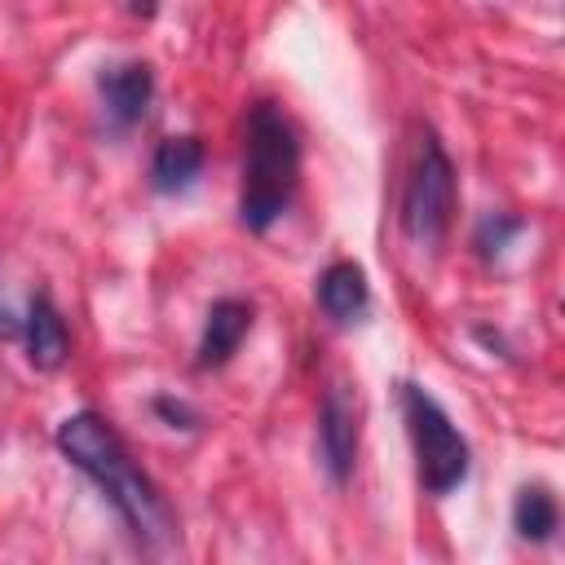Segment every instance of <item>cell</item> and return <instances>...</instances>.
Wrapping results in <instances>:
<instances>
[{
  "label": "cell",
  "mask_w": 565,
  "mask_h": 565,
  "mask_svg": "<svg viewBox=\"0 0 565 565\" xmlns=\"http://www.w3.org/2000/svg\"><path fill=\"white\" fill-rule=\"evenodd\" d=\"M0 331H13V322H4V313H0Z\"/></svg>",
  "instance_id": "obj_13"
},
{
  "label": "cell",
  "mask_w": 565,
  "mask_h": 565,
  "mask_svg": "<svg viewBox=\"0 0 565 565\" xmlns=\"http://www.w3.org/2000/svg\"><path fill=\"white\" fill-rule=\"evenodd\" d=\"M300 181V141L282 106L256 102L247 110V141H243V181H238V221L252 234H265L296 194Z\"/></svg>",
  "instance_id": "obj_2"
},
{
  "label": "cell",
  "mask_w": 565,
  "mask_h": 565,
  "mask_svg": "<svg viewBox=\"0 0 565 565\" xmlns=\"http://www.w3.org/2000/svg\"><path fill=\"white\" fill-rule=\"evenodd\" d=\"M402 411H406V428H411V441H415V463H419L424 490L428 494H450L455 486H463L468 441L459 437L450 415L437 406V397H428L419 384H402Z\"/></svg>",
  "instance_id": "obj_3"
},
{
  "label": "cell",
  "mask_w": 565,
  "mask_h": 565,
  "mask_svg": "<svg viewBox=\"0 0 565 565\" xmlns=\"http://www.w3.org/2000/svg\"><path fill=\"white\" fill-rule=\"evenodd\" d=\"M22 340H26V362L35 371H57L71 353V335H66V322L57 313V305L40 291L26 309V322H22Z\"/></svg>",
  "instance_id": "obj_8"
},
{
  "label": "cell",
  "mask_w": 565,
  "mask_h": 565,
  "mask_svg": "<svg viewBox=\"0 0 565 565\" xmlns=\"http://www.w3.org/2000/svg\"><path fill=\"white\" fill-rule=\"evenodd\" d=\"M154 411H159L172 428H194V424H199V415H194L185 402H177V397H154Z\"/></svg>",
  "instance_id": "obj_12"
},
{
  "label": "cell",
  "mask_w": 565,
  "mask_h": 565,
  "mask_svg": "<svg viewBox=\"0 0 565 565\" xmlns=\"http://www.w3.org/2000/svg\"><path fill=\"white\" fill-rule=\"evenodd\" d=\"M556 521H561V512H556L552 490H543V486H525V490L516 494V503H512V525H516L521 539H530V543H547V539L556 534Z\"/></svg>",
  "instance_id": "obj_11"
},
{
  "label": "cell",
  "mask_w": 565,
  "mask_h": 565,
  "mask_svg": "<svg viewBox=\"0 0 565 565\" xmlns=\"http://www.w3.org/2000/svg\"><path fill=\"white\" fill-rule=\"evenodd\" d=\"M455 216V168L433 132L419 137L415 163L402 190V230L419 247H437Z\"/></svg>",
  "instance_id": "obj_4"
},
{
  "label": "cell",
  "mask_w": 565,
  "mask_h": 565,
  "mask_svg": "<svg viewBox=\"0 0 565 565\" xmlns=\"http://www.w3.org/2000/svg\"><path fill=\"white\" fill-rule=\"evenodd\" d=\"M57 450L97 481V490L110 499V508L124 516L137 543L163 547L172 539V512L159 494V486L132 463L124 437L97 415V411H75L57 424Z\"/></svg>",
  "instance_id": "obj_1"
},
{
  "label": "cell",
  "mask_w": 565,
  "mask_h": 565,
  "mask_svg": "<svg viewBox=\"0 0 565 565\" xmlns=\"http://www.w3.org/2000/svg\"><path fill=\"white\" fill-rule=\"evenodd\" d=\"M199 168H203V141L199 137H190V132L163 137L150 154V185L159 194H181L194 185Z\"/></svg>",
  "instance_id": "obj_9"
},
{
  "label": "cell",
  "mask_w": 565,
  "mask_h": 565,
  "mask_svg": "<svg viewBox=\"0 0 565 565\" xmlns=\"http://www.w3.org/2000/svg\"><path fill=\"white\" fill-rule=\"evenodd\" d=\"M318 450L331 481H349L358 463V397L344 384H331L318 406Z\"/></svg>",
  "instance_id": "obj_5"
},
{
  "label": "cell",
  "mask_w": 565,
  "mask_h": 565,
  "mask_svg": "<svg viewBox=\"0 0 565 565\" xmlns=\"http://www.w3.org/2000/svg\"><path fill=\"white\" fill-rule=\"evenodd\" d=\"M102 102H106V115L115 128H132L146 119V106L154 97V75L146 62H119V66H106L102 79Z\"/></svg>",
  "instance_id": "obj_6"
},
{
  "label": "cell",
  "mask_w": 565,
  "mask_h": 565,
  "mask_svg": "<svg viewBox=\"0 0 565 565\" xmlns=\"http://www.w3.org/2000/svg\"><path fill=\"white\" fill-rule=\"evenodd\" d=\"M252 327V305L225 296V300H212L207 318H203V335H199V366H225L234 358V349L243 344Z\"/></svg>",
  "instance_id": "obj_7"
},
{
  "label": "cell",
  "mask_w": 565,
  "mask_h": 565,
  "mask_svg": "<svg viewBox=\"0 0 565 565\" xmlns=\"http://www.w3.org/2000/svg\"><path fill=\"white\" fill-rule=\"evenodd\" d=\"M366 300H371V291H366L362 265L335 260V265L322 269V278H318V305H322V313H327L331 322H353V318H362V313H366Z\"/></svg>",
  "instance_id": "obj_10"
}]
</instances>
